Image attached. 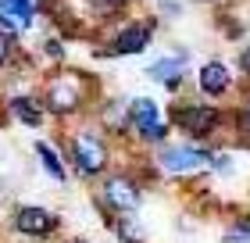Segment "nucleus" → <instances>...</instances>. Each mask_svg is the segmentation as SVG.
I'll list each match as a JSON object with an SVG mask.
<instances>
[{
    "label": "nucleus",
    "mask_w": 250,
    "mask_h": 243,
    "mask_svg": "<svg viewBox=\"0 0 250 243\" xmlns=\"http://www.w3.org/2000/svg\"><path fill=\"white\" fill-rule=\"evenodd\" d=\"M43 50H47L50 61H61V57H64V43L61 40H47V43H43Z\"/></svg>",
    "instance_id": "19"
},
{
    "label": "nucleus",
    "mask_w": 250,
    "mask_h": 243,
    "mask_svg": "<svg viewBox=\"0 0 250 243\" xmlns=\"http://www.w3.org/2000/svg\"><path fill=\"white\" fill-rule=\"evenodd\" d=\"M204 4H211V0H204Z\"/></svg>",
    "instance_id": "23"
},
{
    "label": "nucleus",
    "mask_w": 250,
    "mask_h": 243,
    "mask_svg": "<svg viewBox=\"0 0 250 243\" xmlns=\"http://www.w3.org/2000/svg\"><path fill=\"white\" fill-rule=\"evenodd\" d=\"M157 7H161L165 18H179L183 15V4H175V0H157Z\"/></svg>",
    "instance_id": "20"
},
{
    "label": "nucleus",
    "mask_w": 250,
    "mask_h": 243,
    "mask_svg": "<svg viewBox=\"0 0 250 243\" xmlns=\"http://www.w3.org/2000/svg\"><path fill=\"white\" fill-rule=\"evenodd\" d=\"M83 4L97 22H111V18H118L122 11L129 7V0H83Z\"/></svg>",
    "instance_id": "13"
},
{
    "label": "nucleus",
    "mask_w": 250,
    "mask_h": 243,
    "mask_svg": "<svg viewBox=\"0 0 250 243\" xmlns=\"http://www.w3.org/2000/svg\"><path fill=\"white\" fill-rule=\"evenodd\" d=\"M222 243H250V225H232L222 236Z\"/></svg>",
    "instance_id": "18"
},
{
    "label": "nucleus",
    "mask_w": 250,
    "mask_h": 243,
    "mask_svg": "<svg viewBox=\"0 0 250 243\" xmlns=\"http://www.w3.org/2000/svg\"><path fill=\"white\" fill-rule=\"evenodd\" d=\"M211 150L204 147H186V143H175V147H161L157 150V165H161L168 176H193V172H208L211 168Z\"/></svg>",
    "instance_id": "6"
},
{
    "label": "nucleus",
    "mask_w": 250,
    "mask_h": 243,
    "mask_svg": "<svg viewBox=\"0 0 250 243\" xmlns=\"http://www.w3.org/2000/svg\"><path fill=\"white\" fill-rule=\"evenodd\" d=\"M11 57H15V40H11L7 32H0V68H7Z\"/></svg>",
    "instance_id": "17"
},
{
    "label": "nucleus",
    "mask_w": 250,
    "mask_h": 243,
    "mask_svg": "<svg viewBox=\"0 0 250 243\" xmlns=\"http://www.w3.org/2000/svg\"><path fill=\"white\" fill-rule=\"evenodd\" d=\"M7 111H11V118L21 122V125H40L47 108H43V100L32 97V93H15V97H7Z\"/></svg>",
    "instance_id": "11"
},
{
    "label": "nucleus",
    "mask_w": 250,
    "mask_h": 243,
    "mask_svg": "<svg viewBox=\"0 0 250 243\" xmlns=\"http://www.w3.org/2000/svg\"><path fill=\"white\" fill-rule=\"evenodd\" d=\"M197 89H200L208 100L225 97V93L232 89V68L225 65V61H218V57L204 61V65L197 68Z\"/></svg>",
    "instance_id": "7"
},
{
    "label": "nucleus",
    "mask_w": 250,
    "mask_h": 243,
    "mask_svg": "<svg viewBox=\"0 0 250 243\" xmlns=\"http://www.w3.org/2000/svg\"><path fill=\"white\" fill-rule=\"evenodd\" d=\"M129 129H136V136L146 143H161L168 136V118L161 114L157 100L150 97H132L129 100Z\"/></svg>",
    "instance_id": "4"
},
{
    "label": "nucleus",
    "mask_w": 250,
    "mask_h": 243,
    "mask_svg": "<svg viewBox=\"0 0 250 243\" xmlns=\"http://www.w3.org/2000/svg\"><path fill=\"white\" fill-rule=\"evenodd\" d=\"M79 243H86V240H79Z\"/></svg>",
    "instance_id": "24"
},
{
    "label": "nucleus",
    "mask_w": 250,
    "mask_h": 243,
    "mask_svg": "<svg viewBox=\"0 0 250 243\" xmlns=\"http://www.w3.org/2000/svg\"><path fill=\"white\" fill-rule=\"evenodd\" d=\"M175 125V129H183L186 136H193V140H204V136H211L214 129H218L222 122V111L214 108V104H200V100H183L172 108V118H168Z\"/></svg>",
    "instance_id": "2"
},
{
    "label": "nucleus",
    "mask_w": 250,
    "mask_h": 243,
    "mask_svg": "<svg viewBox=\"0 0 250 243\" xmlns=\"http://www.w3.org/2000/svg\"><path fill=\"white\" fill-rule=\"evenodd\" d=\"M104 125L115 129V133H129V104H122V100L107 104L104 108Z\"/></svg>",
    "instance_id": "15"
},
{
    "label": "nucleus",
    "mask_w": 250,
    "mask_h": 243,
    "mask_svg": "<svg viewBox=\"0 0 250 243\" xmlns=\"http://www.w3.org/2000/svg\"><path fill=\"white\" fill-rule=\"evenodd\" d=\"M236 118H240V129L243 133H250V97L240 104V111H236Z\"/></svg>",
    "instance_id": "21"
},
{
    "label": "nucleus",
    "mask_w": 250,
    "mask_h": 243,
    "mask_svg": "<svg viewBox=\"0 0 250 243\" xmlns=\"http://www.w3.org/2000/svg\"><path fill=\"white\" fill-rule=\"evenodd\" d=\"M118 236L125 240V243H143V229L132 222V218H122L118 222Z\"/></svg>",
    "instance_id": "16"
},
{
    "label": "nucleus",
    "mask_w": 250,
    "mask_h": 243,
    "mask_svg": "<svg viewBox=\"0 0 250 243\" xmlns=\"http://www.w3.org/2000/svg\"><path fill=\"white\" fill-rule=\"evenodd\" d=\"M154 29H157L154 18H136V22L118 25V32L107 43V57H136V54H143L154 43Z\"/></svg>",
    "instance_id": "5"
},
{
    "label": "nucleus",
    "mask_w": 250,
    "mask_h": 243,
    "mask_svg": "<svg viewBox=\"0 0 250 243\" xmlns=\"http://www.w3.org/2000/svg\"><path fill=\"white\" fill-rule=\"evenodd\" d=\"M240 72L250 79V47H243V50H240Z\"/></svg>",
    "instance_id": "22"
},
{
    "label": "nucleus",
    "mask_w": 250,
    "mask_h": 243,
    "mask_svg": "<svg viewBox=\"0 0 250 243\" xmlns=\"http://www.w3.org/2000/svg\"><path fill=\"white\" fill-rule=\"evenodd\" d=\"M89 97V83L86 75L79 72H58L47 83V93H43V108H47L50 114H58V118H64V114H75L83 111V104Z\"/></svg>",
    "instance_id": "1"
},
{
    "label": "nucleus",
    "mask_w": 250,
    "mask_h": 243,
    "mask_svg": "<svg viewBox=\"0 0 250 243\" xmlns=\"http://www.w3.org/2000/svg\"><path fill=\"white\" fill-rule=\"evenodd\" d=\"M186 65H189V54H186V50H175V54H165V57H157V61H150L146 75H150L154 83H161L165 89H172V93H175V89L183 86Z\"/></svg>",
    "instance_id": "8"
},
{
    "label": "nucleus",
    "mask_w": 250,
    "mask_h": 243,
    "mask_svg": "<svg viewBox=\"0 0 250 243\" xmlns=\"http://www.w3.org/2000/svg\"><path fill=\"white\" fill-rule=\"evenodd\" d=\"M104 200L115 207V211H122V215H129V211H136L140 207V186L129 179V176H107L104 179Z\"/></svg>",
    "instance_id": "9"
},
{
    "label": "nucleus",
    "mask_w": 250,
    "mask_h": 243,
    "mask_svg": "<svg viewBox=\"0 0 250 243\" xmlns=\"http://www.w3.org/2000/svg\"><path fill=\"white\" fill-rule=\"evenodd\" d=\"M54 225H58V218L47 207L29 204V207H18L15 211V229L21 236H47V233H54Z\"/></svg>",
    "instance_id": "10"
},
{
    "label": "nucleus",
    "mask_w": 250,
    "mask_h": 243,
    "mask_svg": "<svg viewBox=\"0 0 250 243\" xmlns=\"http://www.w3.org/2000/svg\"><path fill=\"white\" fill-rule=\"evenodd\" d=\"M107 143L104 136H100L97 129H79L72 136V165L79 168V176L93 179V176H104L107 168Z\"/></svg>",
    "instance_id": "3"
},
{
    "label": "nucleus",
    "mask_w": 250,
    "mask_h": 243,
    "mask_svg": "<svg viewBox=\"0 0 250 243\" xmlns=\"http://www.w3.org/2000/svg\"><path fill=\"white\" fill-rule=\"evenodd\" d=\"M36 157L43 161V168H47V176H50V179H58V182L68 179V172H64V165H61V157L54 154V147H50V143H36Z\"/></svg>",
    "instance_id": "14"
},
{
    "label": "nucleus",
    "mask_w": 250,
    "mask_h": 243,
    "mask_svg": "<svg viewBox=\"0 0 250 243\" xmlns=\"http://www.w3.org/2000/svg\"><path fill=\"white\" fill-rule=\"evenodd\" d=\"M32 25V18L21 11L15 0H0V32H7V36H15V32L21 29H29Z\"/></svg>",
    "instance_id": "12"
}]
</instances>
